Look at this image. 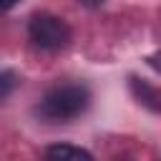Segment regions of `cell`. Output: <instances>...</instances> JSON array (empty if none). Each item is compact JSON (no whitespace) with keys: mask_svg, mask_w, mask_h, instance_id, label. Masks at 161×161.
<instances>
[{"mask_svg":"<svg viewBox=\"0 0 161 161\" xmlns=\"http://www.w3.org/2000/svg\"><path fill=\"white\" fill-rule=\"evenodd\" d=\"M80 3H83L86 8H101V5L106 3V0H80Z\"/></svg>","mask_w":161,"mask_h":161,"instance_id":"obj_7","label":"cell"},{"mask_svg":"<svg viewBox=\"0 0 161 161\" xmlns=\"http://www.w3.org/2000/svg\"><path fill=\"white\" fill-rule=\"evenodd\" d=\"M45 158H60V161H65V158H93V153L91 151H86V148H80V146H70V143H55V146H48L45 148Z\"/></svg>","mask_w":161,"mask_h":161,"instance_id":"obj_4","label":"cell"},{"mask_svg":"<svg viewBox=\"0 0 161 161\" xmlns=\"http://www.w3.org/2000/svg\"><path fill=\"white\" fill-rule=\"evenodd\" d=\"M128 88H131L133 98H136L141 106H146V108H151V111L161 113V88H158V86H151L148 80L131 75V80H128Z\"/></svg>","mask_w":161,"mask_h":161,"instance_id":"obj_3","label":"cell"},{"mask_svg":"<svg viewBox=\"0 0 161 161\" xmlns=\"http://www.w3.org/2000/svg\"><path fill=\"white\" fill-rule=\"evenodd\" d=\"M28 38L40 50H60L70 43V28L58 15L35 13L28 23Z\"/></svg>","mask_w":161,"mask_h":161,"instance_id":"obj_2","label":"cell"},{"mask_svg":"<svg viewBox=\"0 0 161 161\" xmlns=\"http://www.w3.org/2000/svg\"><path fill=\"white\" fill-rule=\"evenodd\" d=\"M146 60H148V65H151L153 70H158V73H161V50H158V53H151Z\"/></svg>","mask_w":161,"mask_h":161,"instance_id":"obj_6","label":"cell"},{"mask_svg":"<svg viewBox=\"0 0 161 161\" xmlns=\"http://www.w3.org/2000/svg\"><path fill=\"white\" fill-rule=\"evenodd\" d=\"M15 3H18V0H0V5H3V8H5V10H10V8H13V5H15Z\"/></svg>","mask_w":161,"mask_h":161,"instance_id":"obj_8","label":"cell"},{"mask_svg":"<svg viewBox=\"0 0 161 161\" xmlns=\"http://www.w3.org/2000/svg\"><path fill=\"white\" fill-rule=\"evenodd\" d=\"M0 83H3L0 98H8V96H10V91H13V83H15V75H13V70H3V75H0Z\"/></svg>","mask_w":161,"mask_h":161,"instance_id":"obj_5","label":"cell"},{"mask_svg":"<svg viewBox=\"0 0 161 161\" xmlns=\"http://www.w3.org/2000/svg\"><path fill=\"white\" fill-rule=\"evenodd\" d=\"M91 103V91L83 83H60L53 86L38 106V113L45 121H73Z\"/></svg>","mask_w":161,"mask_h":161,"instance_id":"obj_1","label":"cell"}]
</instances>
